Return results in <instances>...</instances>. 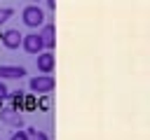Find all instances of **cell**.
<instances>
[{"label": "cell", "mask_w": 150, "mask_h": 140, "mask_svg": "<svg viewBox=\"0 0 150 140\" xmlns=\"http://www.w3.org/2000/svg\"><path fill=\"white\" fill-rule=\"evenodd\" d=\"M26 75V68L21 65H0V79H21Z\"/></svg>", "instance_id": "cell-7"}, {"label": "cell", "mask_w": 150, "mask_h": 140, "mask_svg": "<svg viewBox=\"0 0 150 140\" xmlns=\"http://www.w3.org/2000/svg\"><path fill=\"white\" fill-rule=\"evenodd\" d=\"M7 96H9V89H7V84L0 79V100H2V98H7Z\"/></svg>", "instance_id": "cell-12"}, {"label": "cell", "mask_w": 150, "mask_h": 140, "mask_svg": "<svg viewBox=\"0 0 150 140\" xmlns=\"http://www.w3.org/2000/svg\"><path fill=\"white\" fill-rule=\"evenodd\" d=\"M40 28H42V30H40L38 35L42 37L45 49H47V51H52V49H54V42H56V40H54V23H42Z\"/></svg>", "instance_id": "cell-6"}, {"label": "cell", "mask_w": 150, "mask_h": 140, "mask_svg": "<svg viewBox=\"0 0 150 140\" xmlns=\"http://www.w3.org/2000/svg\"><path fill=\"white\" fill-rule=\"evenodd\" d=\"M0 40H2V44H5L7 49H19V47H21L23 35H21L16 28H9V30H5V33L0 35Z\"/></svg>", "instance_id": "cell-4"}, {"label": "cell", "mask_w": 150, "mask_h": 140, "mask_svg": "<svg viewBox=\"0 0 150 140\" xmlns=\"http://www.w3.org/2000/svg\"><path fill=\"white\" fill-rule=\"evenodd\" d=\"M9 140H28V131H14Z\"/></svg>", "instance_id": "cell-11"}, {"label": "cell", "mask_w": 150, "mask_h": 140, "mask_svg": "<svg viewBox=\"0 0 150 140\" xmlns=\"http://www.w3.org/2000/svg\"><path fill=\"white\" fill-rule=\"evenodd\" d=\"M28 140H49V135L45 131H38V128H30L28 131Z\"/></svg>", "instance_id": "cell-9"}, {"label": "cell", "mask_w": 150, "mask_h": 140, "mask_svg": "<svg viewBox=\"0 0 150 140\" xmlns=\"http://www.w3.org/2000/svg\"><path fill=\"white\" fill-rule=\"evenodd\" d=\"M35 63H38V70H40L42 75H49V72L54 70V54H52V51H40V54L35 56Z\"/></svg>", "instance_id": "cell-5"}, {"label": "cell", "mask_w": 150, "mask_h": 140, "mask_svg": "<svg viewBox=\"0 0 150 140\" xmlns=\"http://www.w3.org/2000/svg\"><path fill=\"white\" fill-rule=\"evenodd\" d=\"M47 5H49V9H54L56 7V0H47Z\"/></svg>", "instance_id": "cell-13"}, {"label": "cell", "mask_w": 150, "mask_h": 140, "mask_svg": "<svg viewBox=\"0 0 150 140\" xmlns=\"http://www.w3.org/2000/svg\"><path fill=\"white\" fill-rule=\"evenodd\" d=\"M14 16V9L12 7H0V26L5 23V21H9Z\"/></svg>", "instance_id": "cell-10"}, {"label": "cell", "mask_w": 150, "mask_h": 140, "mask_svg": "<svg viewBox=\"0 0 150 140\" xmlns=\"http://www.w3.org/2000/svg\"><path fill=\"white\" fill-rule=\"evenodd\" d=\"M21 19H23V23H26L28 28H40V26L45 23V12H42L38 5H28V7H23Z\"/></svg>", "instance_id": "cell-1"}, {"label": "cell", "mask_w": 150, "mask_h": 140, "mask_svg": "<svg viewBox=\"0 0 150 140\" xmlns=\"http://www.w3.org/2000/svg\"><path fill=\"white\" fill-rule=\"evenodd\" d=\"M21 47H23V51H26V54H30V56H38V54L45 49V44H42V37H40L38 33H28V35H23V40H21Z\"/></svg>", "instance_id": "cell-3"}, {"label": "cell", "mask_w": 150, "mask_h": 140, "mask_svg": "<svg viewBox=\"0 0 150 140\" xmlns=\"http://www.w3.org/2000/svg\"><path fill=\"white\" fill-rule=\"evenodd\" d=\"M28 86H30L33 93H49L54 89V77L52 75H35L28 82Z\"/></svg>", "instance_id": "cell-2"}, {"label": "cell", "mask_w": 150, "mask_h": 140, "mask_svg": "<svg viewBox=\"0 0 150 140\" xmlns=\"http://www.w3.org/2000/svg\"><path fill=\"white\" fill-rule=\"evenodd\" d=\"M2 119H5L7 124H14L16 128L21 126V117H19V114H14L12 110H2Z\"/></svg>", "instance_id": "cell-8"}]
</instances>
